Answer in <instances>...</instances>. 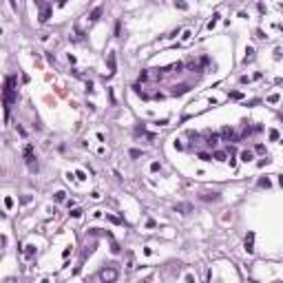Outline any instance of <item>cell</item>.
<instances>
[{
    "mask_svg": "<svg viewBox=\"0 0 283 283\" xmlns=\"http://www.w3.org/2000/svg\"><path fill=\"white\" fill-rule=\"evenodd\" d=\"M13 84H16L13 75H7V80H5V117H9V109H11V104H13V100H16Z\"/></svg>",
    "mask_w": 283,
    "mask_h": 283,
    "instance_id": "cell-1",
    "label": "cell"
},
{
    "mask_svg": "<svg viewBox=\"0 0 283 283\" xmlns=\"http://www.w3.org/2000/svg\"><path fill=\"white\" fill-rule=\"evenodd\" d=\"M97 279H100V281H115V279H117V270H113V268H104V270H100Z\"/></svg>",
    "mask_w": 283,
    "mask_h": 283,
    "instance_id": "cell-2",
    "label": "cell"
},
{
    "mask_svg": "<svg viewBox=\"0 0 283 283\" xmlns=\"http://www.w3.org/2000/svg\"><path fill=\"white\" fill-rule=\"evenodd\" d=\"M25 159H27V166H29V168L31 170H38V164H35V162H33V146H27V148H25Z\"/></svg>",
    "mask_w": 283,
    "mask_h": 283,
    "instance_id": "cell-3",
    "label": "cell"
},
{
    "mask_svg": "<svg viewBox=\"0 0 283 283\" xmlns=\"http://www.w3.org/2000/svg\"><path fill=\"white\" fill-rule=\"evenodd\" d=\"M246 252L248 254L254 252V232H248V237H246Z\"/></svg>",
    "mask_w": 283,
    "mask_h": 283,
    "instance_id": "cell-4",
    "label": "cell"
},
{
    "mask_svg": "<svg viewBox=\"0 0 283 283\" xmlns=\"http://www.w3.org/2000/svg\"><path fill=\"white\" fill-rule=\"evenodd\" d=\"M49 16H51V7L47 5V7H42V11H40V22H47Z\"/></svg>",
    "mask_w": 283,
    "mask_h": 283,
    "instance_id": "cell-5",
    "label": "cell"
},
{
    "mask_svg": "<svg viewBox=\"0 0 283 283\" xmlns=\"http://www.w3.org/2000/svg\"><path fill=\"white\" fill-rule=\"evenodd\" d=\"M109 75H113L115 73V53H109Z\"/></svg>",
    "mask_w": 283,
    "mask_h": 283,
    "instance_id": "cell-6",
    "label": "cell"
},
{
    "mask_svg": "<svg viewBox=\"0 0 283 283\" xmlns=\"http://www.w3.org/2000/svg\"><path fill=\"white\" fill-rule=\"evenodd\" d=\"M221 135H224V137H228V139H237V135H234V131H232V128H228V126H226V128L221 131Z\"/></svg>",
    "mask_w": 283,
    "mask_h": 283,
    "instance_id": "cell-7",
    "label": "cell"
},
{
    "mask_svg": "<svg viewBox=\"0 0 283 283\" xmlns=\"http://www.w3.org/2000/svg\"><path fill=\"white\" fill-rule=\"evenodd\" d=\"M252 58H254V49H246V58H243V62L248 64V62H252Z\"/></svg>",
    "mask_w": 283,
    "mask_h": 283,
    "instance_id": "cell-8",
    "label": "cell"
},
{
    "mask_svg": "<svg viewBox=\"0 0 283 283\" xmlns=\"http://www.w3.org/2000/svg\"><path fill=\"white\" fill-rule=\"evenodd\" d=\"M186 91H188V86H186V84L175 86V89H173V95H181V93H186Z\"/></svg>",
    "mask_w": 283,
    "mask_h": 283,
    "instance_id": "cell-9",
    "label": "cell"
},
{
    "mask_svg": "<svg viewBox=\"0 0 283 283\" xmlns=\"http://www.w3.org/2000/svg\"><path fill=\"white\" fill-rule=\"evenodd\" d=\"M100 16H102V9L97 7V9H93V11H91V16H89V18H91V20L95 22V20H100Z\"/></svg>",
    "mask_w": 283,
    "mask_h": 283,
    "instance_id": "cell-10",
    "label": "cell"
},
{
    "mask_svg": "<svg viewBox=\"0 0 283 283\" xmlns=\"http://www.w3.org/2000/svg\"><path fill=\"white\" fill-rule=\"evenodd\" d=\"M252 157H254V155L250 153V150H243V153H241V159H243L246 164H248V162H250V159H252Z\"/></svg>",
    "mask_w": 283,
    "mask_h": 283,
    "instance_id": "cell-11",
    "label": "cell"
},
{
    "mask_svg": "<svg viewBox=\"0 0 283 283\" xmlns=\"http://www.w3.org/2000/svg\"><path fill=\"white\" fill-rule=\"evenodd\" d=\"M219 142V135H208V146H217Z\"/></svg>",
    "mask_w": 283,
    "mask_h": 283,
    "instance_id": "cell-12",
    "label": "cell"
},
{
    "mask_svg": "<svg viewBox=\"0 0 283 283\" xmlns=\"http://www.w3.org/2000/svg\"><path fill=\"white\" fill-rule=\"evenodd\" d=\"M212 159H217V162H226V153H221V150H217V153L212 155Z\"/></svg>",
    "mask_w": 283,
    "mask_h": 283,
    "instance_id": "cell-13",
    "label": "cell"
},
{
    "mask_svg": "<svg viewBox=\"0 0 283 283\" xmlns=\"http://www.w3.org/2000/svg\"><path fill=\"white\" fill-rule=\"evenodd\" d=\"M217 22H219V13H215V16H212V20L208 22V29H215V25H217Z\"/></svg>",
    "mask_w": 283,
    "mask_h": 283,
    "instance_id": "cell-14",
    "label": "cell"
},
{
    "mask_svg": "<svg viewBox=\"0 0 283 283\" xmlns=\"http://www.w3.org/2000/svg\"><path fill=\"white\" fill-rule=\"evenodd\" d=\"M33 252H35V248H33V246H27V250H25V257H33Z\"/></svg>",
    "mask_w": 283,
    "mask_h": 283,
    "instance_id": "cell-15",
    "label": "cell"
},
{
    "mask_svg": "<svg viewBox=\"0 0 283 283\" xmlns=\"http://www.w3.org/2000/svg\"><path fill=\"white\" fill-rule=\"evenodd\" d=\"M199 159H204V162H212V155H206V153H199Z\"/></svg>",
    "mask_w": 283,
    "mask_h": 283,
    "instance_id": "cell-16",
    "label": "cell"
},
{
    "mask_svg": "<svg viewBox=\"0 0 283 283\" xmlns=\"http://www.w3.org/2000/svg\"><path fill=\"white\" fill-rule=\"evenodd\" d=\"M175 5H177V7H179V9H184V11H186V9H188V5H186L184 0H177V2H175Z\"/></svg>",
    "mask_w": 283,
    "mask_h": 283,
    "instance_id": "cell-17",
    "label": "cell"
},
{
    "mask_svg": "<svg viewBox=\"0 0 283 283\" xmlns=\"http://www.w3.org/2000/svg\"><path fill=\"white\" fill-rule=\"evenodd\" d=\"M259 186H265V188H270V179L265 177V179H259Z\"/></svg>",
    "mask_w": 283,
    "mask_h": 283,
    "instance_id": "cell-18",
    "label": "cell"
},
{
    "mask_svg": "<svg viewBox=\"0 0 283 283\" xmlns=\"http://www.w3.org/2000/svg\"><path fill=\"white\" fill-rule=\"evenodd\" d=\"M55 201H64V193H62V190L55 193Z\"/></svg>",
    "mask_w": 283,
    "mask_h": 283,
    "instance_id": "cell-19",
    "label": "cell"
},
{
    "mask_svg": "<svg viewBox=\"0 0 283 283\" xmlns=\"http://www.w3.org/2000/svg\"><path fill=\"white\" fill-rule=\"evenodd\" d=\"M159 168H162V166H159V162H153V164H150V170H153V173H157Z\"/></svg>",
    "mask_w": 283,
    "mask_h": 283,
    "instance_id": "cell-20",
    "label": "cell"
},
{
    "mask_svg": "<svg viewBox=\"0 0 283 283\" xmlns=\"http://www.w3.org/2000/svg\"><path fill=\"white\" fill-rule=\"evenodd\" d=\"M80 215H82V210H80V208H73V210H71V217H80Z\"/></svg>",
    "mask_w": 283,
    "mask_h": 283,
    "instance_id": "cell-21",
    "label": "cell"
},
{
    "mask_svg": "<svg viewBox=\"0 0 283 283\" xmlns=\"http://www.w3.org/2000/svg\"><path fill=\"white\" fill-rule=\"evenodd\" d=\"M270 139H279V131H274V128L270 131Z\"/></svg>",
    "mask_w": 283,
    "mask_h": 283,
    "instance_id": "cell-22",
    "label": "cell"
},
{
    "mask_svg": "<svg viewBox=\"0 0 283 283\" xmlns=\"http://www.w3.org/2000/svg\"><path fill=\"white\" fill-rule=\"evenodd\" d=\"M139 155H142V150H137V148L131 150V157H139Z\"/></svg>",
    "mask_w": 283,
    "mask_h": 283,
    "instance_id": "cell-23",
    "label": "cell"
},
{
    "mask_svg": "<svg viewBox=\"0 0 283 283\" xmlns=\"http://www.w3.org/2000/svg\"><path fill=\"white\" fill-rule=\"evenodd\" d=\"M5 206H7V208H11V206H13V199L7 197V199H5Z\"/></svg>",
    "mask_w": 283,
    "mask_h": 283,
    "instance_id": "cell-24",
    "label": "cell"
},
{
    "mask_svg": "<svg viewBox=\"0 0 283 283\" xmlns=\"http://www.w3.org/2000/svg\"><path fill=\"white\" fill-rule=\"evenodd\" d=\"M268 100H270V102H272V104H274V102H279V95H277V93H274V95H270V97H268Z\"/></svg>",
    "mask_w": 283,
    "mask_h": 283,
    "instance_id": "cell-25",
    "label": "cell"
},
{
    "mask_svg": "<svg viewBox=\"0 0 283 283\" xmlns=\"http://www.w3.org/2000/svg\"><path fill=\"white\" fill-rule=\"evenodd\" d=\"M190 35H193L190 31H184V42H188V40H190Z\"/></svg>",
    "mask_w": 283,
    "mask_h": 283,
    "instance_id": "cell-26",
    "label": "cell"
},
{
    "mask_svg": "<svg viewBox=\"0 0 283 283\" xmlns=\"http://www.w3.org/2000/svg\"><path fill=\"white\" fill-rule=\"evenodd\" d=\"M9 7H11V9H13V11L18 9V5H16V0H9Z\"/></svg>",
    "mask_w": 283,
    "mask_h": 283,
    "instance_id": "cell-27",
    "label": "cell"
},
{
    "mask_svg": "<svg viewBox=\"0 0 283 283\" xmlns=\"http://www.w3.org/2000/svg\"><path fill=\"white\" fill-rule=\"evenodd\" d=\"M58 2H60V5H66V0H58Z\"/></svg>",
    "mask_w": 283,
    "mask_h": 283,
    "instance_id": "cell-28",
    "label": "cell"
}]
</instances>
